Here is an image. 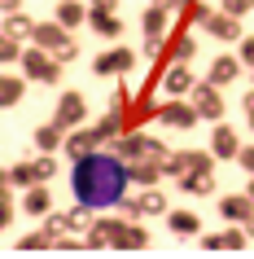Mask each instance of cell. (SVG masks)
<instances>
[{"instance_id": "6da1fadb", "label": "cell", "mask_w": 254, "mask_h": 259, "mask_svg": "<svg viewBox=\"0 0 254 259\" xmlns=\"http://www.w3.org/2000/svg\"><path fill=\"white\" fill-rule=\"evenodd\" d=\"M123 185H127V176H123V167L114 163L110 154H92V158H83V163L75 167V198H79L83 206L119 202Z\"/></svg>"}]
</instances>
